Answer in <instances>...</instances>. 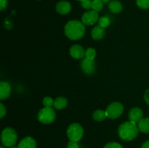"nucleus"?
<instances>
[{"instance_id":"29","label":"nucleus","mask_w":149,"mask_h":148,"mask_svg":"<svg viewBox=\"0 0 149 148\" xmlns=\"http://www.w3.org/2000/svg\"><path fill=\"white\" fill-rule=\"evenodd\" d=\"M144 100L147 104H149V89H147L144 94Z\"/></svg>"},{"instance_id":"12","label":"nucleus","mask_w":149,"mask_h":148,"mask_svg":"<svg viewBox=\"0 0 149 148\" xmlns=\"http://www.w3.org/2000/svg\"><path fill=\"white\" fill-rule=\"evenodd\" d=\"M71 5L68 1H61L56 5L57 12L61 15H66L71 11Z\"/></svg>"},{"instance_id":"14","label":"nucleus","mask_w":149,"mask_h":148,"mask_svg":"<svg viewBox=\"0 0 149 148\" xmlns=\"http://www.w3.org/2000/svg\"><path fill=\"white\" fill-rule=\"evenodd\" d=\"M105 29L100 26H96L92 30L91 36L95 40H100L104 37Z\"/></svg>"},{"instance_id":"16","label":"nucleus","mask_w":149,"mask_h":148,"mask_svg":"<svg viewBox=\"0 0 149 148\" xmlns=\"http://www.w3.org/2000/svg\"><path fill=\"white\" fill-rule=\"evenodd\" d=\"M67 104H68V101L65 97H59L55 100L53 106L57 110H63L66 107Z\"/></svg>"},{"instance_id":"18","label":"nucleus","mask_w":149,"mask_h":148,"mask_svg":"<svg viewBox=\"0 0 149 148\" xmlns=\"http://www.w3.org/2000/svg\"><path fill=\"white\" fill-rule=\"evenodd\" d=\"M93 117L95 120L100 122L104 120L107 117V115H106V111H104V110H97L94 112Z\"/></svg>"},{"instance_id":"15","label":"nucleus","mask_w":149,"mask_h":148,"mask_svg":"<svg viewBox=\"0 0 149 148\" xmlns=\"http://www.w3.org/2000/svg\"><path fill=\"white\" fill-rule=\"evenodd\" d=\"M138 129L140 131L144 133H149V118H142L138 122Z\"/></svg>"},{"instance_id":"23","label":"nucleus","mask_w":149,"mask_h":148,"mask_svg":"<svg viewBox=\"0 0 149 148\" xmlns=\"http://www.w3.org/2000/svg\"><path fill=\"white\" fill-rule=\"evenodd\" d=\"M43 104L46 107H51L54 105V101L50 97H46L43 100Z\"/></svg>"},{"instance_id":"4","label":"nucleus","mask_w":149,"mask_h":148,"mask_svg":"<svg viewBox=\"0 0 149 148\" xmlns=\"http://www.w3.org/2000/svg\"><path fill=\"white\" fill-rule=\"evenodd\" d=\"M38 120L44 124H49L55 120L56 113L52 107H46L41 109L37 115Z\"/></svg>"},{"instance_id":"26","label":"nucleus","mask_w":149,"mask_h":148,"mask_svg":"<svg viewBox=\"0 0 149 148\" xmlns=\"http://www.w3.org/2000/svg\"><path fill=\"white\" fill-rule=\"evenodd\" d=\"M6 115V108L2 103H0V118H2Z\"/></svg>"},{"instance_id":"24","label":"nucleus","mask_w":149,"mask_h":148,"mask_svg":"<svg viewBox=\"0 0 149 148\" xmlns=\"http://www.w3.org/2000/svg\"><path fill=\"white\" fill-rule=\"evenodd\" d=\"M92 4H93V1H91V0H82L81 1L82 7H84V9H87V10L92 8Z\"/></svg>"},{"instance_id":"10","label":"nucleus","mask_w":149,"mask_h":148,"mask_svg":"<svg viewBox=\"0 0 149 148\" xmlns=\"http://www.w3.org/2000/svg\"><path fill=\"white\" fill-rule=\"evenodd\" d=\"M143 113L141 109L138 107H134V108L131 109L130 111L128 118H129L130 121L137 123L143 118Z\"/></svg>"},{"instance_id":"9","label":"nucleus","mask_w":149,"mask_h":148,"mask_svg":"<svg viewBox=\"0 0 149 148\" xmlns=\"http://www.w3.org/2000/svg\"><path fill=\"white\" fill-rule=\"evenodd\" d=\"M70 55L74 59H81L85 56V51L80 45L74 44L70 48Z\"/></svg>"},{"instance_id":"17","label":"nucleus","mask_w":149,"mask_h":148,"mask_svg":"<svg viewBox=\"0 0 149 148\" xmlns=\"http://www.w3.org/2000/svg\"><path fill=\"white\" fill-rule=\"evenodd\" d=\"M110 11L113 13H119L122 10V5L117 0H113L109 4Z\"/></svg>"},{"instance_id":"33","label":"nucleus","mask_w":149,"mask_h":148,"mask_svg":"<svg viewBox=\"0 0 149 148\" xmlns=\"http://www.w3.org/2000/svg\"><path fill=\"white\" fill-rule=\"evenodd\" d=\"M78 1H82V0H78Z\"/></svg>"},{"instance_id":"19","label":"nucleus","mask_w":149,"mask_h":148,"mask_svg":"<svg viewBox=\"0 0 149 148\" xmlns=\"http://www.w3.org/2000/svg\"><path fill=\"white\" fill-rule=\"evenodd\" d=\"M103 1L102 0H93L92 4V9L96 12H99L103 8Z\"/></svg>"},{"instance_id":"1","label":"nucleus","mask_w":149,"mask_h":148,"mask_svg":"<svg viewBox=\"0 0 149 148\" xmlns=\"http://www.w3.org/2000/svg\"><path fill=\"white\" fill-rule=\"evenodd\" d=\"M65 34L71 40H78L83 37L85 33L84 24L79 20L68 21L65 26Z\"/></svg>"},{"instance_id":"6","label":"nucleus","mask_w":149,"mask_h":148,"mask_svg":"<svg viewBox=\"0 0 149 148\" xmlns=\"http://www.w3.org/2000/svg\"><path fill=\"white\" fill-rule=\"evenodd\" d=\"M124 111V107L122 103L119 102H114L108 106L106 110V115L110 119H116L122 114Z\"/></svg>"},{"instance_id":"25","label":"nucleus","mask_w":149,"mask_h":148,"mask_svg":"<svg viewBox=\"0 0 149 148\" xmlns=\"http://www.w3.org/2000/svg\"><path fill=\"white\" fill-rule=\"evenodd\" d=\"M104 148H123V147L117 142H109L105 145Z\"/></svg>"},{"instance_id":"20","label":"nucleus","mask_w":149,"mask_h":148,"mask_svg":"<svg viewBox=\"0 0 149 148\" xmlns=\"http://www.w3.org/2000/svg\"><path fill=\"white\" fill-rule=\"evenodd\" d=\"M110 24V20L109 17H101L99 18L98 20V26L100 27L105 28L108 27Z\"/></svg>"},{"instance_id":"22","label":"nucleus","mask_w":149,"mask_h":148,"mask_svg":"<svg viewBox=\"0 0 149 148\" xmlns=\"http://www.w3.org/2000/svg\"><path fill=\"white\" fill-rule=\"evenodd\" d=\"M137 5L143 10L149 8V0H136Z\"/></svg>"},{"instance_id":"30","label":"nucleus","mask_w":149,"mask_h":148,"mask_svg":"<svg viewBox=\"0 0 149 148\" xmlns=\"http://www.w3.org/2000/svg\"><path fill=\"white\" fill-rule=\"evenodd\" d=\"M141 148H149V140L144 142V143L142 145Z\"/></svg>"},{"instance_id":"32","label":"nucleus","mask_w":149,"mask_h":148,"mask_svg":"<svg viewBox=\"0 0 149 148\" xmlns=\"http://www.w3.org/2000/svg\"><path fill=\"white\" fill-rule=\"evenodd\" d=\"M0 148H4V146H1V147H0Z\"/></svg>"},{"instance_id":"5","label":"nucleus","mask_w":149,"mask_h":148,"mask_svg":"<svg viewBox=\"0 0 149 148\" xmlns=\"http://www.w3.org/2000/svg\"><path fill=\"white\" fill-rule=\"evenodd\" d=\"M84 133V129L79 123H74L70 125L67 130V136L70 141L79 142L81 140Z\"/></svg>"},{"instance_id":"7","label":"nucleus","mask_w":149,"mask_h":148,"mask_svg":"<svg viewBox=\"0 0 149 148\" xmlns=\"http://www.w3.org/2000/svg\"><path fill=\"white\" fill-rule=\"evenodd\" d=\"M97 20H98V13L94 10L87 12L81 17V21L83 24L87 26H93Z\"/></svg>"},{"instance_id":"8","label":"nucleus","mask_w":149,"mask_h":148,"mask_svg":"<svg viewBox=\"0 0 149 148\" xmlns=\"http://www.w3.org/2000/svg\"><path fill=\"white\" fill-rule=\"evenodd\" d=\"M81 68L83 72L87 75H91L95 71V62L94 59L84 58L81 62Z\"/></svg>"},{"instance_id":"21","label":"nucleus","mask_w":149,"mask_h":148,"mask_svg":"<svg viewBox=\"0 0 149 148\" xmlns=\"http://www.w3.org/2000/svg\"><path fill=\"white\" fill-rule=\"evenodd\" d=\"M96 56V52L93 48H88L85 51V57L87 59H94Z\"/></svg>"},{"instance_id":"28","label":"nucleus","mask_w":149,"mask_h":148,"mask_svg":"<svg viewBox=\"0 0 149 148\" xmlns=\"http://www.w3.org/2000/svg\"><path fill=\"white\" fill-rule=\"evenodd\" d=\"M7 5V0H0V10H3Z\"/></svg>"},{"instance_id":"2","label":"nucleus","mask_w":149,"mask_h":148,"mask_svg":"<svg viewBox=\"0 0 149 148\" xmlns=\"http://www.w3.org/2000/svg\"><path fill=\"white\" fill-rule=\"evenodd\" d=\"M139 129L136 123L126 121L122 123L118 129L119 136L124 141H132L138 136Z\"/></svg>"},{"instance_id":"11","label":"nucleus","mask_w":149,"mask_h":148,"mask_svg":"<svg viewBox=\"0 0 149 148\" xmlns=\"http://www.w3.org/2000/svg\"><path fill=\"white\" fill-rule=\"evenodd\" d=\"M11 93V86L5 81L0 82V100H4L8 98Z\"/></svg>"},{"instance_id":"3","label":"nucleus","mask_w":149,"mask_h":148,"mask_svg":"<svg viewBox=\"0 0 149 148\" xmlns=\"http://www.w3.org/2000/svg\"><path fill=\"white\" fill-rule=\"evenodd\" d=\"M1 140L4 146L7 147H13L17 140V135L15 131L12 128H5L1 132Z\"/></svg>"},{"instance_id":"13","label":"nucleus","mask_w":149,"mask_h":148,"mask_svg":"<svg viewBox=\"0 0 149 148\" xmlns=\"http://www.w3.org/2000/svg\"><path fill=\"white\" fill-rule=\"evenodd\" d=\"M17 148H36V142L33 138L27 136L20 141Z\"/></svg>"},{"instance_id":"27","label":"nucleus","mask_w":149,"mask_h":148,"mask_svg":"<svg viewBox=\"0 0 149 148\" xmlns=\"http://www.w3.org/2000/svg\"><path fill=\"white\" fill-rule=\"evenodd\" d=\"M67 148H79V145L77 142H74V141H70L68 143V146Z\"/></svg>"},{"instance_id":"31","label":"nucleus","mask_w":149,"mask_h":148,"mask_svg":"<svg viewBox=\"0 0 149 148\" xmlns=\"http://www.w3.org/2000/svg\"><path fill=\"white\" fill-rule=\"evenodd\" d=\"M110 1V0H102V1H103V2H108V1Z\"/></svg>"},{"instance_id":"34","label":"nucleus","mask_w":149,"mask_h":148,"mask_svg":"<svg viewBox=\"0 0 149 148\" xmlns=\"http://www.w3.org/2000/svg\"><path fill=\"white\" fill-rule=\"evenodd\" d=\"M12 148H16V147H12Z\"/></svg>"}]
</instances>
